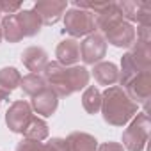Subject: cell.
<instances>
[{
    "label": "cell",
    "mask_w": 151,
    "mask_h": 151,
    "mask_svg": "<svg viewBox=\"0 0 151 151\" xmlns=\"http://www.w3.org/2000/svg\"><path fill=\"white\" fill-rule=\"evenodd\" d=\"M55 57H57V62L66 66V68L77 66V62L80 60V43L73 37H68V39L60 41L57 45Z\"/></svg>",
    "instance_id": "8fae6325"
},
{
    "label": "cell",
    "mask_w": 151,
    "mask_h": 151,
    "mask_svg": "<svg viewBox=\"0 0 151 151\" xmlns=\"http://www.w3.org/2000/svg\"><path fill=\"white\" fill-rule=\"evenodd\" d=\"M139 105L130 100L123 87L112 86L101 93V116L110 126H124L137 116Z\"/></svg>",
    "instance_id": "7a4b0ae2"
},
{
    "label": "cell",
    "mask_w": 151,
    "mask_h": 151,
    "mask_svg": "<svg viewBox=\"0 0 151 151\" xmlns=\"http://www.w3.org/2000/svg\"><path fill=\"white\" fill-rule=\"evenodd\" d=\"M96 151H126V149L123 147V144H119V142H114V140H109V142H103V144H100Z\"/></svg>",
    "instance_id": "484cf974"
},
{
    "label": "cell",
    "mask_w": 151,
    "mask_h": 151,
    "mask_svg": "<svg viewBox=\"0 0 151 151\" xmlns=\"http://www.w3.org/2000/svg\"><path fill=\"white\" fill-rule=\"evenodd\" d=\"M30 107H32V110L37 112L39 116L50 117V116L55 114V110H57V107H59V98H57V94H55L50 87H46L45 91H41L39 94H36V96L32 98Z\"/></svg>",
    "instance_id": "7c38bea8"
},
{
    "label": "cell",
    "mask_w": 151,
    "mask_h": 151,
    "mask_svg": "<svg viewBox=\"0 0 151 151\" xmlns=\"http://www.w3.org/2000/svg\"><path fill=\"white\" fill-rule=\"evenodd\" d=\"M116 6L124 22H128V23L137 22L142 27H151V4L149 2L126 0V2H119Z\"/></svg>",
    "instance_id": "ba28073f"
},
{
    "label": "cell",
    "mask_w": 151,
    "mask_h": 151,
    "mask_svg": "<svg viewBox=\"0 0 151 151\" xmlns=\"http://www.w3.org/2000/svg\"><path fill=\"white\" fill-rule=\"evenodd\" d=\"M2 39H4V37H2V29H0V41H2Z\"/></svg>",
    "instance_id": "4316f807"
},
{
    "label": "cell",
    "mask_w": 151,
    "mask_h": 151,
    "mask_svg": "<svg viewBox=\"0 0 151 151\" xmlns=\"http://www.w3.org/2000/svg\"><path fill=\"white\" fill-rule=\"evenodd\" d=\"M20 9H22L20 2H6V0H0V13H6L7 16L20 13Z\"/></svg>",
    "instance_id": "d4e9b609"
},
{
    "label": "cell",
    "mask_w": 151,
    "mask_h": 151,
    "mask_svg": "<svg viewBox=\"0 0 151 151\" xmlns=\"http://www.w3.org/2000/svg\"><path fill=\"white\" fill-rule=\"evenodd\" d=\"M82 107L87 114H98L101 109V93L96 86H87L82 94Z\"/></svg>",
    "instance_id": "603a6c76"
},
{
    "label": "cell",
    "mask_w": 151,
    "mask_h": 151,
    "mask_svg": "<svg viewBox=\"0 0 151 151\" xmlns=\"http://www.w3.org/2000/svg\"><path fill=\"white\" fill-rule=\"evenodd\" d=\"M22 75L16 68H2L0 69V101L9 98V94L20 87Z\"/></svg>",
    "instance_id": "e0dca14e"
},
{
    "label": "cell",
    "mask_w": 151,
    "mask_h": 151,
    "mask_svg": "<svg viewBox=\"0 0 151 151\" xmlns=\"http://www.w3.org/2000/svg\"><path fill=\"white\" fill-rule=\"evenodd\" d=\"M46 87H48V84H46L45 77L43 75H36V73L25 75V77H22V82H20V89L23 91V94H27L30 98H34Z\"/></svg>",
    "instance_id": "ffe728a7"
},
{
    "label": "cell",
    "mask_w": 151,
    "mask_h": 151,
    "mask_svg": "<svg viewBox=\"0 0 151 151\" xmlns=\"http://www.w3.org/2000/svg\"><path fill=\"white\" fill-rule=\"evenodd\" d=\"M66 144L69 151H96L98 140L86 132H73L66 137Z\"/></svg>",
    "instance_id": "ac0fdd59"
},
{
    "label": "cell",
    "mask_w": 151,
    "mask_h": 151,
    "mask_svg": "<svg viewBox=\"0 0 151 151\" xmlns=\"http://www.w3.org/2000/svg\"><path fill=\"white\" fill-rule=\"evenodd\" d=\"M68 2L66 0H39L34 6V13L39 16L43 25H55L66 13Z\"/></svg>",
    "instance_id": "9c48e42d"
},
{
    "label": "cell",
    "mask_w": 151,
    "mask_h": 151,
    "mask_svg": "<svg viewBox=\"0 0 151 151\" xmlns=\"http://www.w3.org/2000/svg\"><path fill=\"white\" fill-rule=\"evenodd\" d=\"M119 22H123V16L116 6V2H107L103 9H100L98 13H94V23L96 29L105 34L107 30H110L114 25H117Z\"/></svg>",
    "instance_id": "4fadbf2b"
},
{
    "label": "cell",
    "mask_w": 151,
    "mask_h": 151,
    "mask_svg": "<svg viewBox=\"0 0 151 151\" xmlns=\"http://www.w3.org/2000/svg\"><path fill=\"white\" fill-rule=\"evenodd\" d=\"M64 30L73 37H87L89 34H93L96 30V23H94V14L91 11L86 9H77L73 7L69 11L64 13Z\"/></svg>",
    "instance_id": "277c9868"
},
{
    "label": "cell",
    "mask_w": 151,
    "mask_h": 151,
    "mask_svg": "<svg viewBox=\"0 0 151 151\" xmlns=\"http://www.w3.org/2000/svg\"><path fill=\"white\" fill-rule=\"evenodd\" d=\"M107 41V45L110 43L112 46L117 48H128L135 43V29L132 23L128 22H119L117 25H114L110 30H107L105 34H101Z\"/></svg>",
    "instance_id": "30bf717a"
},
{
    "label": "cell",
    "mask_w": 151,
    "mask_h": 151,
    "mask_svg": "<svg viewBox=\"0 0 151 151\" xmlns=\"http://www.w3.org/2000/svg\"><path fill=\"white\" fill-rule=\"evenodd\" d=\"M46 137H48V124H46V121L34 116L32 121L29 123V126H27L25 132H23V139L43 142Z\"/></svg>",
    "instance_id": "cb8c5ba5"
},
{
    "label": "cell",
    "mask_w": 151,
    "mask_h": 151,
    "mask_svg": "<svg viewBox=\"0 0 151 151\" xmlns=\"http://www.w3.org/2000/svg\"><path fill=\"white\" fill-rule=\"evenodd\" d=\"M32 117H34V110H32L30 103L25 101V100H18V101H14L7 109L6 123H7V126H9L11 132L23 135V132L29 126V123L32 121Z\"/></svg>",
    "instance_id": "5b68a950"
},
{
    "label": "cell",
    "mask_w": 151,
    "mask_h": 151,
    "mask_svg": "<svg viewBox=\"0 0 151 151\" xmlns=\"http://www.w3.org/2000/svg\"><path fill=\"white\" fill-rule=\"evenodd\" d=\"M0 14H2V13H0Z\"/></svg>",
    "instance_id": "83f0119b"
},
{
    "label": "cell",
    "mask_w": 151,
    "mask_h": 151,
    "mask_svg": "<svg viewBox=\"0 0 151 151\" xmlns=\"http://www.w3.org/2000/svg\"><path fill=\"white\" fill-rule=\"evenodd\" d=\"M105 55H107V41L100 32L89 34L80 43V59L84 60V64L94 66L101 62Z\"/></svg>",
    "instance_id": "8992f818"
},
{
    "label": "cell",
    "mask_w": 151,
    "mask_h": 151,
    "mask_svg": "<svg viewBox=\"0 0 151 151\" xmlns=\"http://www.w3.org/2000/svg\"><path fill=\"white\" fill-rule=\"evenodd\" d=\"M16 151H69L66 139L60 137H53L48 142H37V140H29V139H22L16 144Z\"/></svg>",
    "instance_id": "9a60e30c"
},
{
    "label": "cell",
    "mask_w": 151,
    "mask_h": 151,
    "mask_svg": "<svg viewBox=\"0 0 151 151\" xmlns=\"http://www.w3.org/2000/svg\"><path fill=\"white\" fill-rule=\"evenodd\" d=\"M16 20H18V23H20L22 32H23L25 37H34V36H37L41 32L43 23H41L39 16L32 9H23V11L16 13Z\"/></svg>",
    "instance_id": "d6986e66"
},
{
    "label": "cell",
    "mask_w": 151,
    "mask_h": 151,
    "mask_svg": "<svg viewBox=\"0 0 151 151\" xmlns=\"http://www.w3.org/2000/svg\"><path fill=\"white\" fill-rule=\"evenodd\" d=\"M45 80L48 87L57 94V98H68L73 93H78L89 86L91 73L84 66H62L57 60H52L46 64L45 71Z\"/></svg>",
    "instance_id": "6da1fadb"
},
{
    "label": "cell",
    "mask_w": 151,
    "mask_h": 151,
    "mask_svg": "<svg viewBox=\"0 0 151 151\" xmlns=\"http://www.w3.org/2000/svg\"><path fill=\"white\" fill-rule=\"evenodd\" d=\"M0 29H2V37L9 43H20L25 36L22 32V27L16 20V14H9L2 18V23H0Z\"/></svg>",
    "instance_id": "44dd1931"
},
{
    "label": "cell",
    "mask_w": 151,
    "mask_h": 151,
    "mask_svg": "<svg viewBox=\"0 0 151 151\" xmlns=\"http://www.w3.org/2000/svg\"><path fill=\"white\" fill-rule=\"evenodd\" d=\"M93 78L96 84L100 86H107V87H112L114 84H117V78H119V69L114 62H98L94 64L93 68Z\"/></svg>",
    "instance_id": "2e32d148"
},
{
    "label": "cell",
    "mask_w": 151,
    "mask_h": 151,
    "mask_svg": "<svg viewBox=\"0 0 151 151\" xmlns=\"http://www.w3.org/2000/svg\"><path fill=\"white\" fill-rule=\"evenodd\" d=\"M22 62L30 73L39 75V71H45V68L48 64V53L41 46H29L22 53Z\"/></svg>",
    "instance_id": "5bb4252c"
},
{
    "label": "cell",
    "mask_w": 151,
    "mask_h": 151,
    "mask_svg": "<svg viewBox=\"0 0 151 151\" xmlns=\"http://www.w3.org/2000/svg\"><path fill=\"white\" fill-rule=\"evenodd\" d=\"M149 116L147 112L137 114L130 126L123 132V147L126 151H142L149 139Z\"/></svg>",
    "instance_id": "3957f363"
},
{
    "label": "cell",
    "mask_w": 151,
    "mask_h": 151,
    "mask_svg": "<svg viewBox=\"0 0 151 151\" xmlns=\"http://www.w3.org/2000/svg\"><path fill=\"white\" fill-rule=\"evenodd\" d=\"M144 69L142 68H139V64L133 60V57H132V53L128 52V53H124L123 55V59H121V71H119V78H117V82L121 84L119 87H124L133 77H137L139 73H142Z\"/></svg>",
    "instance_id": "7402d4cb"
},
{
    "label": "cell",
    "mask_w": 151,
    "mask_h": 151,
    "mask_svg": "<svg viewBox=\"0 0 151 151\" xmlns=\"http://www.w3.org/2000/svg\"><path fill=\"white\" fill-rule=\"evenodd\" d=\"M123 89L133 103L144 105V109H147V103H149V98H151V71L139 73Z\"/></svg>",
    "instance_id": "52a82bcc"
}]
</instances>
